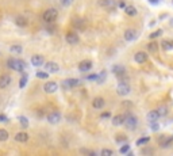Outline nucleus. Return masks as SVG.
<instances>
[{
  "mask_svg": "<svg viewBox=\"0 0 173 156\" xmlns=\"http://www.w3.org/2000/svg\"><path fill=\"white\" fill-rule=\"evenodd\" d=\"M8 68H11L14 71H18V72H22V71L26 69V63L22 60H18V59H12V60H8L7 63Z\"/></svg>",
  "mask_w": 173,
  "mask_h": 156,
  "instance_id": "obj_1",
  "label": "nucleus"
},
{
  "mask_svg": "<svg viewBox=\"0 0 173 156\" xmlns=\"http://www.w3.org/2000/svg\"><path fill=\"white\" fill-rule=\"evenodd\" d=\"M124 126H126L128 130H135L138 128V118L133 114L126 115V120H124Z\"/></svg>",
  "mask_w": 173,
  "mask_h": 156,
  "instance_id": "obj_2",
  "label": "nucleus"
},
{
  "mask_svg": "<svg viewBox=\"0 0 173 156\" xmlns=\"http://www.w3.org/2000/svg\"><path fill=\"white\" fill-rule=\"evenodd\" d=\"M130 91H131L130 84L124 83V81H120L116 87V92H118V95H120V96H126V95L130 94Z\"/></svg>",
  "mask_w": 173,
  "mask_h": 156,
  "instance_id": "obj_3",
  "label": "nucleus"
},
{
  "mask_svg": "<svg viewBox=\"0 0 173 156\" xmlns=\"http://www.w3.org/2000/svg\"><path fill=\"white\" fill-rule=\"evenodd\" d=\"M57 15H58L57 10L49 8V10H46V11L43 12V20L47 22V23H52V22H54V20L57 19Z\"/></svg>",
  "mask_w": 173,
  "mask_h": 156,
  "instance_id": "obj_4",
  "label": "nucleus"
},
{
  "mask_svg": "<svg viewBox=\"0 0 173 156\" xmlns=\"http://www.w3.org/2000/svg\"><path fill=\"white\" fill-rule=\"evenodd\" d=\"M147 54H146V52H142V50H140V52H137L134 54V61L137 64H145L147 61Z\"/></svg>",
  "mask_w": 173,
  "mask_h": 156,
  "instance_id": "obj_5",
  "label": "nucleus"
},
{
  "mask_svg": "<svg viewBox=\"0 0 173 156\" xmlns=\"http://www.w3.org/2000/svg\"><path fill=\"white\" fill-rule=\"evenodd\" d=\"M172 142H173V137H168V136H160V138H158V144H160L161 148L171 147Z\"/></svg>",
  "mask_w": 173,
  "mask_h": 156,
  "instance_id": "obj_6",
  "label": "nucleus"
},
{
  "mask_svg": "<svg viewBox=\"0 0 173 156\" xmlns=\"http://www.w3.org/2000/svg\"><path fill=\"white\" fill-rule=\"evenodd\" d=\"M81 84V80L79 79H68V80H64L62 81V87L68 90V88H72V87H77Z\"/></svg>",
  "mask_w": 173,
  "mask_h": 156,
  "instance_id": "obj_7",
  "label": "nucleus"
},
{
  "mask_svg": "<svg viewBox=\"0 0 173 156\" xmlns=\"http://www.w3.org/2000/svg\"><path fill=\"white\" fill-rule=\"evenodd\" d=\"M61 120V114L58 113V111H53V113H49V115H47V121H49V124H58Z\"/></svg>",
  "mask_w": 173,
  "mask_h": 156,
  "instance_id": "obj_8",
  "label": "nucleus"
},
{
  "mask_svg": "<svg viewBox=\"0 0 173 156\" xmlns=\"http://www.w3.org/2000/svg\"><path fill=\"white\" fill-rule=\"evenodd\" d=\"M137 35H138V33L135 31L134 29H127L126 31H124V39L128 41V42H131V41H134V39H137Z\"/></svg>",
  "mask_w": 173,
  "mask_h": 156,
  "instance_id": "obj_9",
  "label": "nucleus"
},
{
  "mask_svg": "<svg viewBox=\"0 0 173 156\" xmlns=\"http://www.w3.org/2000/svg\"><path fill=\"white\" fill-rule=\"evenodd\" d=\"M89 69H92V63L89 60H84L79 64V71L80 72H88Z\"/></svg>",
  "mask_w": 173,
  "mask_h": 156,
  "instance_id": "obj_10",
  "label": "nucleus"
},
{
  "mask_svg": "<svg viewBox=\"0 0 173 156\" xmlns=\"http://www.w3.org/2000/svg\"><path fill=\"white\" fill-rule=\"evenodd\" d=\"M57 88H58V84L56 83V81H47L45 84V91L47 94H53L57 91Z\"/></svg>",
  "mask_w": 173,
  "mask_h": 156,
  "instance_id": "obj_11",
  "label": "nucleus"
},
{
  "mask_svg": "<svg viewBox=\"0 0 173 156\" xmlns=\"http://www.w3.org/2000/svg\"><path fill=\"white\" fill-rule=\"evenodd\" d=\"M45 69H46L49 73H54V72H58L60 67H58V64H57V63H54V61H50V63H47L46 65H45Z\"/></svg>",
  "mask_w": 173,
  "mask_h": 156,
  "instance_id": "obj_12",
  "label": "nucleus"
},
{
  "mask_svg": "<svg viewBox=\"0 0 173 156\" xmlns=\"http://www.w3.org/2000/svg\"><path fill=\"white\" fill-rule=\"evenodd\" d=\"M158 118H160V114H158L157 110H150L147 113V115H146V120L150 122V124H151V122H157Z\"/></svg>",
  "mask_w": 173,
  "mask_h": 156,
  "instance_id": "obj_13",
  "label": "nucleus"
},
{
  "mask_svg": "<svg viewBox=\"0 0 173 156\" xmlns=\"http://www.w3.org/2000/svg\"><path fill=\"white\" fill-rule=\"evenodd\" d=\"M124 120H126V115L123 114H118L112 118V125L115 126H120V125H124Z\"/></svg>",
  "mask_w": 173,
  "mask_h": 156,
  "instance_id": "obj_14",
  "label": "nucleus"
},
{
  "mask_svg": "<svg viewBox=\"0 0 173 156\" xmlns=\"http://www.w3.org/2000/svg\"><path fill=\"white\" fill-rule=\"evenodd\" d=\"M65 39H66L68 43H70V45H74V43L79 42V37H77L76 33H68L66 37H65Z\"/></svg>",
  "mask_w": 173,
  "mask_h": 156,
  "instance_id": "obj_15",
  "label": "nucleus"
},
{
  "mask_svg": "<svg viewBox=\"0 0 173 156\" xmlns=\"http://www.w3.org/2000/svg\"><path fill=\"white\" fill-rule=\"evenodd\" d=\"M10 83H11V76H8V75H2L0 76V88L8 87Z\"/></svg>",
  "mask_w": 173,
  "mask_h": 156,
  "instance_id": "obj_16",
  "label": "nucleus"
},
{
  "mask_svg": "<svg viewBox=\"0 0 173 156\" xmlns=\"http://www.w3.org/2000/svg\"><path fill=\"white\" fill-rule=\"evenodd\" d=\"M43 56H41V54H35V56H33L31 57V64L34 67H39V65H42L43 64Z\"/></svg>",
  "mask_w": 173,
  "mask_h": 156,
  "instance_id": "obj_17",
  "label": "nucleus"
},
{
  "mask_svg": "<svg viewBox=\"0 0 173 156\" xmlns=\"http://www.w3.org/2000/svg\"><path fill=\"white\" fill-rule=\"evenodd\" d=\"M15 140L18 142H26L29 140V134H27L26 132H19V133L15 134Z\"/></svg>",
  "mask_w": 173,
  "mask_h": 156,
  "instance_id": "obj_18",
  "label": "nucleus"
},
{
  "mask_svg": "<svg viewBox=\"0 0 173 156\" xmlns=\"http://www.w3.org/2000/svg\"><path fill=\"white\" fill-rule=\"evenodd\" d=\"M112 72L119 77V76H122V75L126 73V68H124L123 65H114L112 67Z\"/></svg>",
  "mask_w": 173,
  "mask_h": 156,
  "instance_id": "obj_19",
  "label": "nucleus"
},
{
  "mask_svg": "<svg viewBox=\"0 0 173 156\" xmlns=\"http://www.w3.org/2000/svg\"><path fill=\"white\" fill-rule=\"evenodd\" d=\"M92 105H93V107L95 109H103L104 107V105H106V101L103 99V98H95L93 102H92Z\"/></svg>",
  "mask_w": 173,
  "mask_h": 156,
  "instance_id": "obj_20",
  "label": "nucleus"
},
{
  "mask_svg": "<svg viewBox=\"0 0 173 156\" xmlns=\"http://www.w3.org/2000/svg\"><path fill=\"white\" fill-rule=\"evenodd\" d=\"M15 23H16V26H19V27H25V26H27V19H26V16L18 15V16L15 18Z\"/></svg>",
  "mask_w": 173,
  "mask_h": 156,
  "instance_id": "obj_21",
  "label": "nucleus"
},
{
  "mask_svg": "<svg viewBox=\"0 0 173 156\" xmlns=\"http://www.w3.org/2000/svg\"><path fill=\"white\" fill-rule=\"evenodd\" d=\"M99 4L104 8H112L115 6V2L114 0H99Z\"/></svg>",
  "mask_w": 173,
  "mask_h": 156,
  "instance_id": "obj_22",
  "label": "nucleus"
},
{
  "mask_svg": "<svg viewBox=\"0 0 173 156\" xmlns=\"http://www.w3.org/2000/svg\"><path fill=\"white\" fill-rule=\"evenodd\" d=\"M124 12H126L128 16H135V15L138 14L137 8H135L134 6H126V8H124Z\"/></svg>",
  "mask_w": 173,
  "mask_h": 156,
  "instance_id": "obj_23",
  "label": "nucleus"
},
{
  "mask_svg": "<svg viewBox=\"0 0 173 156\" xmlns=\"http://www.w3.org/2000/svg\"><path fill=\"white\" fill-rule=\"evenodd\" d=\"M161 46L164 50H172L173 49V41L171 39H164L161 42Z\"/></svg>",
  "mask_w": 173,
  "mask_h": 156,
  "instance_id": "obj_24",
  "label": "nucleus"
},
{
  "mask_svg": "<svg viewBox=\"0 0 173 156\" xmlns=\"http://www.w3.org/2000/svg\"><path fill=\"white\" fill-rule=\"evenodd\" d=\"M147 50L150 53H157L158 52V43L157 42H150V43H147Z\"/></svg>",
  "mask_w": 173,
  "mask_h": 156,
  "instance_id": "obj_25",
  "label": "nucleus"
},
{
  "mask_svg": "<svg viewBox=\"0 0 173 156\" xmlns=\"http://www.w3.org/2000/svg\"><path fill=\"white\" fill-rule=\"evenodd\" d=\"M157 111H158V114H160V117H165V115L168 114L169 109H168V106H165V105H162V106H160V107L157 109Z\"/></svg>",
  "mask_w": 173,
  "mask_h": 156,
  "instance_id": "obj_26",
  "label": "nucleus"
},
{
  "mask_svg": "<svg viewBox=\"0 0 173 156\" xmlns=\"http://www.w3.org/2000/svg\"><path fill=\"white\" fill-rule=\"evenodd\" d=\"M10 52L11 53H15V54H20L23 52V47L20 45H12L11 47H10Z\"/></svg>",
  "mask_w": 173,
  "mask_h": 156,
  "instance_id": "obj_27",
  "label": "nucleus"
},
{
  "mask_svg": "<svg viewBox=\"0 0 173 156\" xmlns=\"http://www.w3.org/2000/svg\"><path fill=\"white\" fill-rule=\"evenodd\" d=\"M150 141V137H141L137 140V145H146Z\"/></svg>",
  "mask_w": 173,
  "mask_h": 156,
  "instance_id": "obj_28",
  "label": "nucleus"
},
{
  "mask_svg": "<svg viewBox=\"0 0 173 156\" xmlns=\"http://www.w3.org/2000/svg\"><path fill=\"white\" fill-rule=\"evenodd\" d=\"M8 138V132L6 129H0V141H6Z\"/></svg>",
  "mask_w": 173,
  "mask_h": 156,
  "instance_id": "obj_29",
  "label": "nucleus"
},
{
  "mask_svg": "<svg viewBox=\"0 0 173 156\" xmlns=\"http://www.w3.org/2000/svg\"><path fill=\"white\" fill-rule=\"evenodd\" d=\"M161 34H162V30H157V31L151 33L150 35H149V38H150V39H155V38H158V37H160Z\"/></svg>",
  "mask_w": 173,
  "mask_h": 156,
  "instance_id": "obj_30",
  "label": "nucleus"
},
{
  "mask_svg": "<svg viewBox=\"0 0 173 156\" xmlns=\"http://www.w3.org/2000/svg\"><path fill=\"white\" fill-rule=\"evenodd\" d=\"M27 79H29V77H27V75H23V77H22V79H20V81H19V87H20V88H23V87L26 86Z\"/></svg>",
  "mask_w": 173,
  "mask_h": 156,
  "instance_id": "obj_31",
  "label": "nucleus"
},
{
  "mask_svg": "<svg viewBox=\"0 0 173 156\" xmlns=\"http://www.w3.org/2000/svg\"><path fill=\"white\" fill-rule=\"evenodd\" d=\"M19 121H20V125H22L23 128H27V126H29V121H27L26 117H19Z\"/></svg>",
  "mask_w": 173,
  "mask_h": 156,
  "instance_id": "obj_32",
  "label": "nucleus"
},
{
  "mask_svg": "<svg viewBox=\"0 0 173 156\" xmlns=\"http://www.w3.org/2000/svg\"><path fill=\"white\" fill-rule=\"evenodd\" d=\"M47 76H49V72H37V77H39V79H47Z\"/></svg>",
  "mask_w": 173,
  "mask_h": 156,
  "instance_id": "obj_33",
  "label": "nucleus"
},
{
  "mask_svg": "<svg viewBox=\"0 0 173 156\" xmlns=\"http://www.w3.org/2000/svg\"><path fill=\"white\" fill-rule=\"evenodd\" d=\"M100 154H101V156H111V155H114V151H111V149H103Z\"/></svg>",
  "mask_w": 173,
  "mask_h": 156,
  "instance_id": "obj_34",
  "label": "nucleus"
},
{
  "mask_svg": "<svg viewBox=\"0 0 173 156\" xmlns=\"http://www.w3.org/2000/svg\"><path fill=\"white\" fill-rule=\"evenodd\" d=\"M60 3H61V6H64V7H69L73 3V0H60Z\"/></svg>",
  "mask_w": 173,
  "mask_h": 156,
  "instance_id": "obj_35",
  "label": "nucleus"
},
{
  "mask_svg": "<svg viewBox=\"0 0 173 156\" xmlns=\"http://www.w3.org/2000/svg\"><path fill=\"white\" fill-rule=\"evenodd\" d=\"M128 151H130V145H123V147H122L120 149H119V152H120V154H127V152Z\"/></svg>",
  "mask_w": 173,
  "mask_h": 156,
  "instance_id": "obj_36",
  "label": "nucleus"
},
{
  "mask_svg": "<svg viewBox=\"0 0 173 156\" xmlns=\"http://www.w3.org/2000/svg\"><path fill=\"white\" fill-rule=\"evenodd\" d=\"M104 79H106V71H103V72H101L99 76H97V81L101 83V81H104Z\"/></svg>",
  "mask_w": 173,
  "mask_h": 156,
  "instance_id": "obj_37",
  "label": "nucleus"
},
{
  "mask_svg": "<svg viewBox=\"0 0 173 156\" xmlns=\"http://www.w3.org/2000/svg\"><path fill=\"white\" fill-rule=\"evenodd\" d=\"M81 154H87V155H92V156H95V155H96L93 151H89V149H84V148L81 149Z\"/></svg>",
  "mask_w": 173,
  "mask_h": 156,
  "instance_id": "obj_38",
  "label": "nucleus"
},
{
  "mask_svg": "<svg viewBox=\"0 0 173 156\" xmlns=\"http://www.w3.org/2000/svg\"><path fill=\"white\" fill-rule=\"evenodd\" d=\"M150 126H151V129H153V130L155 132V130H158V128H160V125H158L157 122H151V124H150Z\"/></svg>",
  "mask_w": 173,
  "mask_h": 156,
  "instance_id": "obj_39",
  "label": "nucleus"
},
{
  "mask_svg": "<svg viewBox=\"0 0 173 156\" xmlns=\"http://www.w3.org/2000/svg\"><path fill=\"white\" fill-rule=\"evenodd\" d=\"M141 154H142V155H147V154H153V149H146V148H145V149H142V151H141Z\"/></svg>",
  "mask_w": 173,
  "mask_h": 156,
  "instance_id": "obj_40",
  "label": "nucleus"
},
{
  "mask_svg": "<svg viewBox=\"0 0 173 156\" xmlns=\"http://www.w3.org/2000/svg\"><path fill=\"white\" fill-rule=\"evenodd\" d=\"M100 117H101V118H110V117H111V113H110V111H106V113H101Z\"/></svg>",
  "mask_w": 173,
  "mask_h": 156,
  "instance_id": "obj_41",
  "label": "nucleus"
},
{
  "mask_svg": "<svg viewBox=\"0 0 173 156\" xmlns=\"http://www.w3.org/2000/svg\"><path fill=\"white\" fill-rule=\"evenodd\" d=\"M118 7H120V8H126V2H123V0L118 2Z\"/></svg>",
  "mask_w": 173,
  "mask_h": 156,
  "instance_id": "obj_42",
  "label": "nucleus"
},
{
  "mask_svg": "<svg viewBox=\"0 0 173 156\" xmlns=\"http://www.w3.org/2000/svg\"><path fill=\"white\" fill-rule=\"evenodd\" d=\"M97 76H99V75H89L87 79L88 80H97Z\"/></svg>",
  "mask_w": 173,
  "mask_h": 156,
  "instance_id": "obj_43",
  "label": "nucleus"
},
{
  "mask_svg": "<svg viewBox=\"0 0 173 156\" xmlns=\"http://www.w3.org/2000/svg\"><path fill=\"white\" fill-rule=\"evenodd\" d=\"M7 121H8V118L6 115H0V122H7Z\"/></svg>",
  "mask_w": 173,
  "mask_h": 156,
  "instance_id": "obj_44",
  "label": "nucleus"
},
{
  "mask_svg": "<svg viewBox=\"0 0 173 156\" xmlns=\"http://www.w3.org/2000/svg\"><path fill=\"white\" fill-rule=\"evenodd\" d=\"M116 141L120 142V141H126V137H116Z\"/></svg>",
  "mask_w": 173,
  "mask_h": 156,
  "instance_id": "obj_45",
  "label": "nucleus"
},
{
  "mask_svg": "<svg viewBox=\"0 0 173 156\" xmlns=\"http://www.w3.org/2000/svg\"><path fill=\"white\" fill-rule=\"evenodd\" d=\"M149 2H150V3H151V4H157V3H158V2H160V0H149Z\"/></svg>",
  "mask_w": 173,
  "mask_h": 156,
  "instance_id": "obj_46",
  "label": "nucleus"
}]
</instances>
